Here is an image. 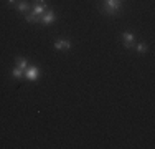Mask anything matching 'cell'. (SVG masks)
<instances>
[{"label": "cell", "mask_w": 155, "mask_h": 149, "mask_svg": "<svg viewBox=\"0 0 155 149\" xmlns=\"http://www.w3.org/2000/svg\"><path fill=\"white\" fill-rule=\"evenodd\" d=\"M46 12V3H36L35 2V9H33V15L36 17H41L43 13Z\"/></svg>", "instance_id": "obj_5"}, {"label": "cell", "mask_w": 155, "mask_h": 149, "mask_svg": "<svg viewBox=\"0 0 155 149\" xmlns=\"http://www.w3.org/2000/svg\"><path fill=\"white\" fill-rule=\"evenodd\" d=\"M27 60L25 58H18L17 60V68H20V70H27Z\"/></svg>", "instance_id": "obj_7"}, {"label": "cell", "mask_w": 155, "mask_h": 149, "mask_svg": "<svg viewBox=\"0 0 155 149\" xmlns=\"http://www.w3.org/2000/svg\"><path fill=\"white\" fill-rule=\"evenodd\" d=\"M137 51H139V53H143V51H147V45L140 43L139 47H137Z\"/></svg>", "instance_id": "obj_11"}, {"label": "cell", "mask_w": 155, "mask_h": 149, "mask_svg": "<svg viewBox=\"0 0 155 149\" xmlns=\"http://www.w3.org/2000/svg\"><path fill=\"white\" fill-rule=\"evenodd\" d=\"M23 74H25V78H27V80L35 81L36 78H38V68H35V66H30V68H28Z\"/></svg>", "instance_id": "obj_2"}, {"label": "cell", "mask_w": 155, "mask_h": 149, "mask_svg": "<svg viewBox=\"0 0 155 149\" xmlns=\"http://www.w3.org/2000/svg\"><path fill=\"white\" fill-rule=\"evenodd\" d=\"M13 76H15V78H21V76H23V70H20V68H15V70H13Z\"/></svg>", "instance_id": "obj_10"}, {"label": "cell", "mask_w": 155, "mask_h": 149, "mask_svg": "<svg viewBox=\"0 0 155 149\" xmlns=\"http://www.w3.org/2000/svg\"><path fill=\"white\" fill-rule=\"evenodd\" d=\"M120 5H122L120 0H106V12L112 15L120 9Z\"/></svg>", "instance_id": "obj_1"}, {"label": "cell", "mask_w": 155, "mask_h": 149, "mask_svg": "<svg viewBox=\"0 0 155 149\" xmlns=\"http://www.w3.org/2000/svg\"><path fill=\"white\" fill-rule=\"evenodd\" d=\"M17 2V0H8V3H15Z\"/></svg>", "instance_id": "obj_12"}, {"label": "cell", "mask_w": 155, "mask_h": 149, "mask_svg": "<svg viewBox=\"0 0 155 149\" xmlns=\"http://www.w3.org/2000/svg\"><path fill=\"white\" fill-rule=\"evenodd\" d=\"M54 18H56V17H54L53 12H45V13L41 15V22H43L45 25L51 23V22H54Z\"/></svg>", "instance_id": "obj_6"}, {"label": "cell", "mask_w": 155, "mask_h": 149, "mask_svg": "<svg viewBox=\"0 0 155 149\" xmlns=\"http://www.w3.org/2000/svg\"><path fill=\"white\" fill-rule=\"evenodd\" d=\"M54 48L56 50H69L71 43H69V40H56L54 42Z\"/></svg>", "instance_id": "obj_4"}, {"label": "cell", "mask_w": 155, "mask_h": 149, "mask_svg": "<svg viewBox=\"0 0 155 149\" xmlns=\"http://www.w3.org/2000/svg\"><path fill=\"white\" fill-rule=\"evenodd\" d=\"M18 10H20V12H28V3L27 2H20L18 3Z\"/></svg>", "instance_id": "obj_9"}, {"label": "cell", "mask_w": 155, "mask_h": 149, "mask_svg": "<svg viewBox=\"0 0 155 149\" xmlns=\"http://www.w3.org/2000/svg\"><path fill=\"white\" fill-rule=\"evenodd\" d=\"M40 17H36V15L33 13H27V22H30V23H35V22H38Z\"/></svg>", "instance_id": "obj_8"}, {"label": "cell", "mask_w": 155, "mask_h": 149, "mask_svg": "<svg viewBox=\"0 0 155 149\" xmlns=\"http://www.w3.org/2000/svg\"><path fill=\"white\" fill-rule=\"evenodd\" d=\"M122 40H124V47H125V48H130L132 45H134V40H135V36L132 35V33L125 32L124 35H122Z\"/></svg>", "instance_id": "obj_3"}]
</instances>
